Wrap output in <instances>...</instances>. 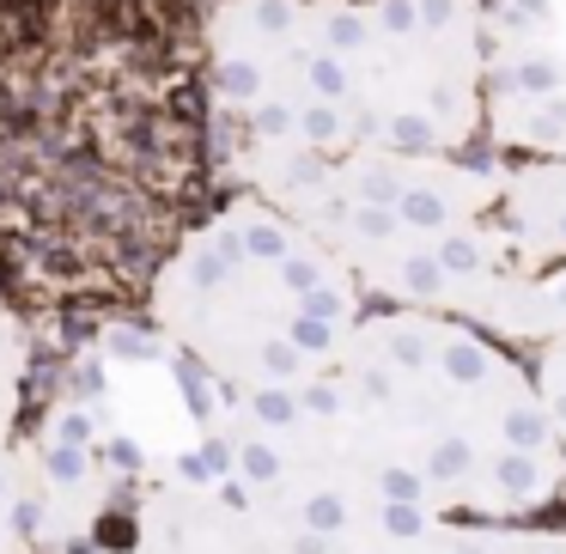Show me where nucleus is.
I'll use <instances>...</instances> for the list:
<instances>
[{
  "label": "nucleus",
  "instance_id": "obj_1",
  "mask_svg": "<svg viewBox=\"0 0 566 554\" xmlns=\"http://www.w3.org/2000/svg\"><path fill=\"white\" fill-rule=\"evenodd\" d=\"M226 189L208 0H0V269L153 293Z\"/></svg>",
  "mask_w": 566,
  "mask_h": 554
},
{
  "label": "nucleus",
  "instance_id": "obj_2",
  "mask_svg": "<svg viewBox=\"0 0 566 554\" xmlns=\"http://www.w3.org/2000/svg\"><path fill=\"white\" fill-rule=\"evenodd\" d=\"M232 189L366 153H488V0H208Z\"/></svg>",
  "mask_w": 566,
  "mask_h": 554
},
{
  "label": "nucleus",
  "instance_id": "obj_3",
  "mask_svg": "<svg viewBox=\"0 0 566 554\" xmlns=\"http://www.w3.org/2000/svg\"><path fill=\"white\" fill-rule=\"evenodd\" d=\"M305 390L342 451L402 505L517 524L566 493L548 378L481 323L371 305L342 366Z\"/></svg>",
  "mask_w": 566,
  "mask_h": 554
},
{
  "label": "nucleus",
  "instance_id": "obj_4",
  "mask_svg": "<svg viewBox=\"0 0 566 554\" xmlns=\"http://www.w3.org/2000/svg\"><path fill=\"white\" fill-rule=\"evenodd\" d=\"M256 196L298 213L371 305L463 317L517 347L566 342V269L517 238L500 153H366Z\"/></svg>",
  "mask_w": 566,
  "mask_h": 554
},
{
  "label": "nucleus",
  "instance_id": "obj_5",
  "mask_svg": "<svg viewBox=\"0 0 566 554\" xmlns=\"http://www.w3.org/2000/svg\"><path fill=\"white\" fill-rule=\"evenodd\" d=\"M153 317L213 396L305 390L342 366L371 293L298 213L226 189L153 281Z\"/></svg>",
  "mask_w": 566,
  "mask_h": 554
},
{
  "label": "nucleus",
  "instance_id": "obj_6",
  "mask_svg": "<svg viewBox=\"0 0 566 554\" xmlns=\"http://www.w3.org/2000/svg\"><path fill=\"white\" fill-rule=\"evenodd\" d=\"M488 153L566 159V0H488Z\"/></svg>",
  "mask_w": 566,
  "mask_h": 554
},
{
  "label": "nucleus",
  "instance_id": "obj_7",
  "mask_svg": "<svg viewBox=\"0 0 566 554\" xmlns=\"http://www.w3.org/2000/svg\"><path fill=\"white\" fill-rule=\"evenodd\" d=\"M505 213L542 262L566 269V159H505Z\"/></svg>",
  "mask_w": 566,
  "mask_h": 554
},
{
  "label": "nucleus",
  "instance_id": "obj_8",
  "mask_svg": "<svg viewBox=\"0 0 566 554\" xmlns=\"http://www.w3.org/2000/svg\"><path fill=\"white\" fill-rule=\"evenodd\" d=\"M488 554H566V524H548V518L488 524Z\"/></svg>",
  "mask_w": 566,
  "mask_h": 554
}]
</instances>
